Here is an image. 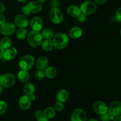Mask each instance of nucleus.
<instances>
[{"mask_svg":"<svg viewBox=\"0 0 121 121\" xmlns=\"http://www.w3.org/2000/svg\"><path fill=\"white\" fill-rule=\"evenodd\" d=\"M53 43L54 47L57 49H63L68 45L69 38L65 33H57L53 37Z\"/></svg>","mask_w":121,"mask_h":121,"instance_id":"nucleus-1","label":"nucleus"},{"mask_svg":"<svg viewBox=\"0 0 121 121\" xmlns=\"http://www.w3.org/2000/svg\"><path fill=\"white\" fill-rule=\"evenodd\" d=\"M43 37L40 32L31 31L27 35V41L31 46L33 47H39L43 42Z\"/></svg>","mask_w":121,"mask_h":121,"instance_id":"nucleus-2","label":"nucleus"},{"mask_svg":"<svg viewBox=\"0 0 121 121\" xmlns=\"http://www.w3.org/2000/svg\"><path fill=\"white\" fill-rule=\"evenodd\" d=\"M34 64V58L31 55H25L19 60L18 65L20 69L24 70H28L31 68Z\"/></svg>","mask_w":121,"mask_h":121,"instance_id":"nucleus-3","label":"nucleus"},{"mask_svg":"<svg viewBox=\"0 0 121 121\" xmlns=\"http://www.w3.org/2000/svg\"><path fill=\"white\" fill-rule=\"evenodd\" d=\"M80 9L82 13L85 15H91L95 13L97 9V6L93 1H86L82 4Z\"/></svg>","mask_w":121,"mask_h":121,"instance_id":"nucleus-4","label":"nucleus"},{"mask_svg":"<svg viewBox=\"0 0 121 121\" xmlns=\"http://www.w3.org/2000/svg\"><path fill=\"white\" fill-rule=\"evenodd\" d=\"M15 83V78L11 73H7L0 76V85L2 87H10L13 86Z\"/></svg>","mask_w":121,"mask_h":121,"instance_id":"nucleus-5","label":"nucleus"},{"mask_svg":"<svg viewBox=\"0 0 121 121\" xmlns=\"http://www.w3.org/2000/svg\"><path fill=\"white\" fill-rule=\"evenodd\" d=\"M50 19L53 23L59 24L61 23L64 18L62 12L57 8H53L49 13Z\"/></svg>","mask_w":121,"mask_h":121,"instance_id":"nucleus-6","label":"nucleus"},{"mask_svg":"<svg viewBox=\"0 0 121 121\" xmlns=\"http://www.w3.org/2000/svg\"><path fill=\"white\" fill-rule=\"evenodd\" d=\"M0 31L5 36H10L14 34L16 31L15 25L11 22H5L0 26Z\"/></svg>","mask_w":121,"mask_h":121,"instance_id":"nucleus-7","label":"nucleus"},{"mask_svg":"<svg viewBox=\"0 0 121 121\" xmlns=\"http://www.w3.org/2000/svg\"><path fill=\"white\" fill-rule=\"evenodd\" d=\"M87 114L84 110L77 108L73 111L71 117V121H86Z\"/></svg>","mask_w":121,"mask_h":121,"instance_id":"nucleus-8","label":"nucleus"},{"mask_svg":"<svg viewBox=\"0 0 121 121\" xmlns=\"http://www.w3.org/2000/svg\"><path fill=\"white\" fill-rule=\"evenodd\" d=\"M108 113L113 117L121 115V102L119 101H114L108 107Z\"/></svg>","mask_w":121,"mask_h":121,"instance_id":"nucleus-9","label":"nucleus"},{"mask_svg":"<svg viewBox=\"0 0 121 121\" xmlns=\"http://www.w3.org/2000/svg\"><path fill=\"white\" fill-rule=\"evenodd\" d=\"M93 108L96 113L100 115L107 113L108 111V106L106 103L103 101L95 102L93 105Z\"/></svg>","mask_w":121,"mask_h":121,"instance_id":"nucleus-10","label":"nucleus"},{"mask_svg":"<svg viewBox=\"0 0 121 121\" xmlns=\"http://www.w3.org/2000/svg\"><path fill=\"white\" fill-rule=\"evenodd\" d=\"M15 25L20 28H25L28 24L27 18L22 14H18L16 15L14 19Z\"/></svg>","mask_w":121,"mask_h":121,"instance_id":"nucleus-11","label":"nucleus"},{"mask_svg":"<svg viewBox=\"0 0 121 121\" xmlns=\"http://www.w3.org/2000/svg\"><path fill=\"white\" fill-rule=\"evenodd\" d=\"M30 26L33 30L39 31L43 28V21L39 17H35L30 21Z\"/></svg>","mask_w":121,"mask_h":121,"instance_id":"nucleus-12","label":"nucleus"},{"mask_svg":"<svg viewBox=\"0 0 121 121\" xmlns=\"http://www.w3.org/2000/svg\"><path fill=\"white\" fill-rule=\"evenodd\" d=\"M17 53L18 52L16 48L10 47L8 48H6L5 50H4L2 57L5 60H11L16 57Z\"/></svg>","mask_w":121,"mask_h":121,"instance_id":"nucleus-13","label":"nucleus"},{"mask_svg":"<svg viewBox=\"0 0 121 121\" xmlns=\"http://www.w3.org/2000/svg\"><path fill=\"white\" fill-rule=\"evenodd\" d=\"M31 100L27 95H23L20 98L18 102V105L20 108L22 110L28 109L31 106Z\"/></svg>","mask_w":121,"mask_h":121,"instance_id":"nucleus-14","label":"nucleus"},{"mask_svg":"<svg viewBox=\"0 0 121 121\" xmlns=\"http://www.w3.org/2000/svg\"><path fill=\"white\" fill-rule=\"evenodd\" d=\"M48 66V60L46 57L41 56L37 59L36 62L37 68L40 70H44Z\"/></svg>","mask_w":121,"mask_h":121,"instance_id":"nucleus-15","label":"nucleus"},{"mask_svg":"<svg viewBox=\"0 0 121 121\" xmlns=\"http://www.w3.org/2000/svg\"><path fill=\"white\" fill-rule=\"evenodd\" d=\"M27 7L29 9L30 11L33 13H39L42 9L41 4L37 1H32L27 4Z\"/></svg>","mask_w":121,"mask_h":121,"instance_id":"nucleus-16","label":"nucleus"},{"mask_svg":"<svg viewBox=\"0 0 121 121\" xmlns=\"http://www.w3.org/2000/svg\"><path fill=\"white\" fill-rule=\"evenodd\" d=\"M56 98L57 101L63 103L68 100L69 98V94L66 90H60L57 93Z\"/></svg>","mask_w":121,"mask_h":121,"instance_id":"nucleus-17","label":"nucleus"},{"mask_svg":"<svg viewBox=\"0 0 121 121\" xmlns=\"http://www.w3.org/2000/svg\"><path fill=\"white\" fill-rule=\"evenodd\" d=\"M67 14L73 17H78L81 14V10L76 5H70L67 8Z\"/></svg>","mask_w":121,"mask_h":121,"instance_id":"nucleus-18","label":"nucleus"},{"mask_svg":"<svg viewBox=\"0 0 121 121\" xmlns=\"http://www.w3.org/2000/svg\"><path fill=\"white\" fill-rule=\"evenodd\" d=\"M82 35V30L78 27H74L71 28L69 31V35L72 39H79Z\"/></svg>","mask_w":121,"mask_h":121,"instance_id":"nucleus-19","label":"nucleus"},{"mask_svg":"<svg viewBox=\"0 0 121 121\" xmlns=\"http://www.w3.org/2000/svg\"><path fill=\"white\" fill-rule=\"evenodd\" d=\"M43 114L44 117L49 120V119H52L54 118L56 115V112L54 108L48 107L45 109L43 112Z\"/></svg>","mask_w":121,"mask_h":121,"instance_id":"nucleus-20","label":"nucleus"},{"mask_svg":"<svg viewBox=\"0 0 121 121\" xmlns=\"http://www.w3.org/2000/svg\"><path fill=\"white\" fill-rule=\"evenodd\" d=\"M57 72L56 69L53 67H47L44 70L45 76L49 79H53L55 78L57 75Z\"/></svg>","mask_w":121,"mask_h":121,"instance_id":"nucleus-21","label":"nucleus"},{"mask_svg":"<svg viewBox=\"0 0 121 121\" xmlns=\"http://www.w3.org/2000/svg\"><path fill=\"white\" fill-rule=\"evenodd\" d=\"M17 77L18 80L23 83L27 82L30 79L29 73L27 70H21L18 73Z\"/></svg>","mask_w":121,"mask_h":121,"instance_id":"nucleus-22","label":"nucleus"},{"mask_svg":"<svg viewBox=\"0 0 121 121\" xmlns=\"http://www.w3.org/2000/svg\"><path fill=\"white\" fill-rule=\"evenodd\" d=\"M23 92L26 95L30 96L31 95L33 94L35 92V87L34 85L31 83H27L25 84L23 87Z\"/></svg>","mask_w":121,"mask_h":121,"instance_id":"nucleus-23","label":"nucleus"},{"mask_svg":"<svg viewBox=\"0 0 121 121\" xmlns=\"http://www.w3.org/2000/svg\"><path fill=\"white\" fill-rule=\"evenodd\" d=\"M12 45V41L11 39L8 36L4 37L1 39V41H0V46L4 48V49H6L9 47H10Z\"/></svg>","mask_w":121,"mask_h":121,"instance_id":"nucleus-24","label":"nucleus"},{"mask_svg":"<svg viewBox=\"0 0 121 121\" xmlns=\"http://www.w3.org/2000/svg\"><path fill=\"white\" fill-rule=\"evenodd\" d=\"M41 35L45 40H51L54 37V33L53 30L48 28L43 30L41 32Z\"/></svg>","mask_w":121,"mask_h":121,"instance_id":"nucleus-25","label":"nucleus"},{"mask_svg":"<svg viewBox=\"0 0 121 121\" xmlns=\"http://www.w3.org/2000/svg\"><path fill=\"white\" fill-rule=\"evenodd\" d=\"M41 45L43 50L47 52L51 51L54 47L53 41H52V40H45L44 41H43Z\"/></svg>","mask_w":121,"mask_h":121,"instance_id":"nucleus-26","label":"nucleus"},{"mask_svg":"<svg viewBox=\"0 0 121 121\" xmlns=\"http://www.w3.org/2000/svg\"><path fill=\"white\" fill-rule=\"evenodd\" d=\"M17 37L20 40H23L27 37V32L25 28H20L16 33Z\"/></svg>","mask_w":121,"mask_h":121,"instance_id":"nucleus-27","label":"nucleus"},{"mask_svg":"<svg viewBox=\"0 0 121 121\" xmlns=\"http://www.w3.org/2000/svg\"><path fill=\"white\" fill-rule=\"evenodd\" d=\"M7 107L8 105L5 102L0 100V115L4 114L7 111Z\"/></svg>","mask_w":121,"mask_h":121,"instance_id":"nucleus-28","label":"nucleus"},{"mask_svg":"<svg viewBox=\"0 0 121 121\" xmlns=\"http://www.w3.org/2000/svg\"><path fill=\"white\" fill-rule=\"evenodd\" d=\"M34 76H35V79H37V80H41L42 79H44L45 76L44 72H43V70H38L36 72H35V74H34Z\"/></svg>","mask_w":121,"mask_h":121,"instance_id":"nucleus-29","label":"nucleus"},{"mask_svg":"<svg viewBox=\"0 0 121 121\" xmlns=\"http://www.w3.org/2000/svg\"><path fill=\"white\" fill-rule=\"evenodd\" d=\"M64 108V105L63 104V102H61L57 101L55 104H54V109H55L56 111H57V112H60V111H62Z\"/></svg>","mask_w":121,"mask_h":121,"instance_id":"nucleus-30","label":"nucleus"},{"mask_svg":"<svg viewBox=\"0 0 121 121\" xmlns=\"http://www.w3.org/2000/svg\"><path fill=\"white\" fill-rule=\"evenodd\" d=\"M100 120L102 121H111V115L108 113H105L100 115Z\"/></svg>","mask_w":121,"mask_h":121,"instance_id":"nucleus-31","label":"nucleus"},{"mask_svg":"<svg viewBox=\"0 0 121 121\" xmlns=\"http://www.w3.org/2000/svg\"><path fill=\"white\" fill-rule=\"evenodd\" d=\"M115 20L118 22H121V7L118 8L117 10L115 13Z\"/></svg>","mask_w":121,"mask_h":121,"instance_id":"nucleus-32","label":"nucleus"},{"mask_svg":"<svg viewBox=\"0 0 121 121\" xmlns=\"http://www.w3.org/2000/svg\"><path fill=\"white\" fill-rule=\"evenodd\" d=\"M21 12L23 13L24 15H29L31 13V12L30 11L29 9L27 7V5L24 6V7H23L21 8Z\"/></svg>","mask_w":121,"mask_h":121,"instance_id":"nucleus-33","label":"nucleus"},{"mask_svg":"<svg viewBox=\"0 0 121 121\" xmlns=\"http://www.w3.org/2000/svg\"><path fill=\"white\" fill-rule=\"evenodd\" d=\"M34 116H35V118H36V119H40V118L44 117L43 112H42L41 111H37L36 112H35Z\"/></svg>","mask_w":121,"mask_h":121,"instance_id":"nucleus-34","label":"nucleus"},{"mask_svg":"<svg viewBox=\"0 0 121 121\" xmlns=\"http://www.w3.org/2000/svg\"><path fill=\"white\" fill-rule=\"evenodd\" d=\"M77 18H78V21H79L80 22H84L86 19V15H85L83 13H81V14H80Z\"/></svg>","mask_w":121,"mask_h":121,"instance_id":"nucleus-35","label":"nucleus"},{"mask_svg":"<svg viewBox=\"0 0 121 121\" xmlns=\"http://www.w3.org/2000/svg\"><path fill=\"white\" fill-rule=\"evenodd\" d=\"M5 6L4 4L0 2V14L3 13L5 11Z\"/></svg>","mask_w":121,"mask_h":121,"instance_id":"nucleus-36","label":"nucleus"},{"mask_svg":"<svg viewBox=\"0 0 121 121\" xmlns=\"http://www.w3.org/2000/svg\"><path fill=\"white\" fill-rule=\"evenodd\" d=\"M5 22V18L3 15H2V14H0V26H2Z\"/></svg>","mask_w":121,"mask_h":121,"instance_id":"nucleus-37","label":"nucleus"},{"mask_svg":"<svg viewBox=\"0 0 121 121\" xmlns=\"http://www.w3.org/2000/svg\"><path fill=\"white\" fill-rule=\"evenodd\" d=\"M59 2L56 0H54V1H52V5L53 6V8H57V5H59Z\"/></svg>","mask_w":121,"mask_h":121,"instance_id":"nucleus-38","label":"nucleus"},{"mask_svg":"<svg viewBox=\"0 0 121 121\" xmlns=\"http://www.w3.org/2000/svg\"><path fill=\"white\" fill-rule=\"evenodd\" d=\"M95 1L96 3V4L102 5V4H103L105 3V2H106V1H107V0H95Z\"/></svg>","mask_w":121,"mask_h":121,"instance_id":"nucleus-39","label":"nucleus"},{"mask_svg":"<svg viewBox=\"0 0 121 121\" xmlns=\"http://www.w3.org/2000/svg\"><path fill=\"white\" fill-rule=\"evenodd\" d=\"M4 52V49L0 46V59H1L3 56Z\"/></svg>","mask_w":121,"mask_h":121,"instance_id":"nucleus-40","label":"nucleus"},{"mask_svg":"<svg viewBox=\"0 0 121 121\" xmlns=\"http://www.w3.org/2000/svg\"><path fill=\"white\" fill-rule=\"evenodd\" d=\"M113 121H121V116L119 115L115 117V118L113 119Z\"/></svg>","mask_w":121,"mask_h":121,"instance_id":"nucleus-41","label":"nucleus"},{"mask_svg":"<svg viewBox=\"0 0 121 121\" xmlns=\"http://www.w3.org/2000/svg\"><path fill=\"white\" fill-rule=\"evenodd\" d=\"M29 98L30 99L31 101H33V100H34L35 99V96L34 94H32L30 96H29Z\"/></svg>","mask_w":121,"mask_h":121,"instance_id":"nucleus-42","label":"nucleus"},{"mask_svg":"<svg viewBox=\"0 0 121 121\" xmlns=\"http://www.w3.org/2000/svg\"><path fill=\"white\" fill-rule=\"evenodd\" d=\"M37 121H48V119H46V118H44V117H43V118H40V119H38Z\"/></svg>","mask_w":121,"mask_h":121,"instance_id":"nucleus-43","label":"nucleus"},{"mask_svg":"<svg viewBox=\"0 0 121 121\" xmlns=\"http://www.w3.org/2000/svg\"><path fill=\"white\" fill-rule=\"evenodd\" d=\"M45 1H46V0H38L39 3H43V2H45Z\"/></svg>","mask_w":121,"mask_h":121,"instance_id":"nucleus-44","label":"nucleus"},{"mask_svg":"<svg viewBox=\"0 0 121 121\" xmlns=\"http://www.w3.org/2000/svg\"><path fill=\"white\" fill-rule=\"evenodd\" d=\"M2 87L0 85V95H1V93H2Z\"/></svg>","mask_w":121,"mask_h":121,"instance_id":"nucleus-45","label":"nucleus"},{"mask_svg":"<svg viewBox=\"0 0 121 121\" xmlns=\"http://www.w3.org/2000/svg\"><path fill=\"white\" fill-rule=\"evenodd\" d=\"M87 121H97L96 119H89V120Z\"/></svg>","mask_w":121,"mask_h":121,"instance_id":"nucleus-46","label":"nucleus"},{"mask_svg":"<svg viewBox=\"0 0 121 121\" xmlns=\"http://www.w3.org/2000/svg\"><path fill=\"white\" fill-rule=\"evenodd\" d=\"M17 1H20V2H24L26 0H17Z\"/></svg>","mask_w":121,"mask_h":121,"instance_id":"nucleus-47","label":"nucleus"},{"mask_svg":"<svg viewBox=\"0 0 121 121\" xmlns=\"http://www.w3.org/2000/svg\"><path fill=\"white\" fill-rule=\"evenodd\" d=\"M119 34H120V35H121V28L120 31H119Z\"/></svg>","mask_w":121,"mask_h":121,"instance_id":"nucleus-48","label":"nucleus"},{"mask_svg":"<svg viewBox=\"0 0 121 121\" xmlns=\"http://www.w3.org/2000/svg\"></svg>","mask_w":121,"mask_h":121,"instance_id":"nucleus-49","label":"nucleus"}]
</instances>
